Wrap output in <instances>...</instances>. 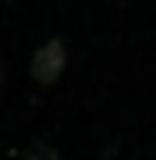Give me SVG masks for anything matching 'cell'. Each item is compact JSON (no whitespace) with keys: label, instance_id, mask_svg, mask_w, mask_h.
<instances>
[{"label":"cell","instance_id":"obj_2","mask_svg":"<svg viewBox=\"0 0 156 160\" xmlns=\"http://www.w3.org/2000/svg\"><path fill=\"white\" fill-rule=\"evenodd\" d=\"M29 160H57V153H53L50 146H35L32 153H29Z\"/></svg>","mask_w":156,"mask_h":160},{"label":"cell","instance_id":"obj_1","mask_svg":"<svg viewBox=\"0 0 156 160\" xmlns=\"http://www.w3.org/2000/svg\"><path fill=\"white\" fill-rule=\"evenodd\" d=\"M64 64H68V50H64V43H60V39H46L39 50L32 53L29 71H32V78H35V82H43V86H53V82L64 75Z\"/></svg>","mask_w":156,"mask_h":160}]
</instances>
